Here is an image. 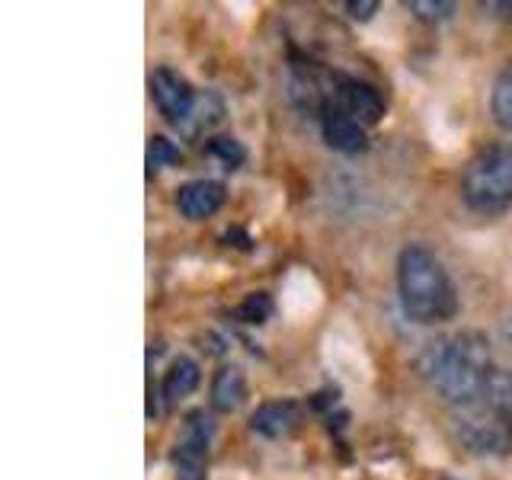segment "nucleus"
Returning a JSON list of instances; mask_svg holds the SVG:
<instances>
[{
  "label": "nucleus",
  "instance_id": "ddd939ff",
  "mask_svg": "<svg viewBox=\"0 0 512 480\" xmlns=\"http://www.w3.org/2000/svg\"><path fill=\"white\" fill-rule=\"evenodd\" d=\"M490 112H493V122L503 128V132H512V61L500 71L490 93Z\"/></svg>",
  "mask_w": 512,
  "mask_h": 480
},
{
  "label": "nucleus",
  "instance_id": "1a4fd4ad",
  "mask_svg": "<svg viewBox=\"0 0 512 480\" xmlns=\"http://www.w3.org/2000/svg\"><path fill=\"white\" fill-rule=\"evenodd\" d=\"M224 196H228V192H224V183L192 180V183L176 189V208H180V215L189 221H205L224 205Z\"/></svg>",
  "mask_w": 512,
  "mask_h": 480
},
{
  "label": "nucleus",
  "instance_id": "6ab92c4d",
  "mask_svg": "<svg viewBox=\"0 0 512 480\" xmlns=\"http://www.w3.org/2000/svg\"><path fill=\"white\" fill-rule=\"evenodd\" d=\"M445 480H452V477H445Z\"/></svg>",
  "mask_w": 512,
  "mask_h": 480
},
{
  "label": "nucleus",
  "instance_id": "423d86ee",
  "mask_svg": "<svg viewBox=\"0 0 512 480\" xmlns=\"http://www.w3.org/2000/svg\"><path fill=\"white\" fill-rule=\"evenodd\" d=\"M151 96L160 109V116H164L167 122H173L176 128H183L199 106L196 87H192L189 80L173 68H157L151 74Z\"/></svg>",
  "mask_w": 512,
  "mask_h": 480
},
{
  "label": "nucleus",
  "instance_id": "4468645a",
  "mask_svg": "<svg viewBox=\"0 0 512 480\" xmlns=\"http://www.w3.org/2000/svg\"><path fill=\"white\" fill-rule=\"evenodd\" d=\"M205 154H208V157H215L224 170H240V164H244V160H247L244 144H240L237 138H228V135L208 138Z\"/></svg>",
  "mask_w": 512,
  "mask_h": 480
},
{
  "label": "nucleus",
  "instance_id": "f257e3e1",
  "mask_svg": "<svg viewBox=\"0 0 512 480\" xmlns=\"http://www.w3.org/2000/svg\"><path fill=\"white\" fill-rule=\"evenodd\" d=\"M416 372L432 391L442 394L448 404H471L474 397L487 391L496 372L490 359V343L484 333L461 330L452 336L429 340L416 356Z\"/></svg>",
  "mask_w": 512,
  "mask_h": 480
},
{
  "label": "nucleus",
  "instance_id": "7ed1b4c3",
  "mask_svg": "<svg viewBox=\"0 0 512 480\" xmlns=\"http://www.w3.org/2000/svg\"><path fill=\"white\" fill-rule=\"evenodd\" d=\"M452 429L474 455L512 452V372L496 368L487 391L471 404L452 407Z\"/></svg>",
  "mask_w": 512,
  "mask_h": 480
},
{
  "label": "nucleus",
  "instance_id": "20e7f679",
  "mask_svg": "<svg viewBox=\"0 0 512 480\" xmlns=\"http://www.w3.org/2000/svg\"><path fill=\"white\" fill-rule=\"evenodd\" d=\"M461 202L477 215H496L512 205V144L477 151L461 173Z\"/></svg>",
  "mask_w": 512,
  "mask_h": 480
},
{
  "label": "nucleus",
  "instance_id": "39448f33",
  "mask_svg": "<svg viewBox=\"0 0 512 480\" xmlns=\"http://www.w3.org/2000/svg\"><path fill=\"white\" fill-rule=\"evenodd\" d=\"M212 420L205 410H192L183 423L180 439H176V480H205L208 471V445H212Z\"/></svg>",
  "mask_w": 512,
  "mask_h": 480
},
{
  "label": "nucleus",
  "instance_id": "f8f14e48",
  "mask_svg": "<svg viewBox=\"0 0 512 480\" xmlns=\"http://www.w3.org/2000/svg\"><path fill=\"white\" fill-rule=\"evenodd\" d=\"M247 397V378L237 365H224L212 378V407L218 413H234Z\"/></svg>",
  "mask_w": 512,
  "mask_h": 480
},
{
  "label": "nucleus",
  "instance_id": "f03ea898",
  "mask_svg": "<svg viewBox=\"0 0 512 480\" xmlns=\"http://www.w3.org/2000/svg\"><path fill=\"white\" fill-rule=\"evenodd\" d=\"M400 308L416 324H445L458 314V292L445 263L423 244H407L397 256Z\"/></svg>",
  "mask_w": 512,
  "mask_h": 480
},
{
  "label": "nucleus",
  "instance_id": "0eeeda50",
  "mask_svg": "<svg viewBox=\"0 0 512 480\" xmlns=\"http://www.w3.org/2000/svg\"><path fill=\"white\" fill-rule=\"evenodd\" d=\"M330 103L340 106L346 116H352V119H356L359 125H365V128L381 122V116H384V100H381L378 87L365 84V80H359V77L336 74Z\"/></svg>",
  "mask_w": 512,
  "mask_h": 480
},
{
  "label": "nucleus",
  "instance_id": "6e6552de",
  "mask_svg": "<svg viewBox=\"0 0 512 480\" xmlns=\"http://www.w3.org/2000/svg\"><path fill=\"white\" fill-rule=\"evenodd\" d=\"M320 135H324V141L340 154H362L368 148L365 125H359L356 119L346 116V112L333 103H327L324 112H320Z\"/></svg>",
  "mask_w": 512,
  "mask_h": 480
},
{
  "label": "nucleus",
  "instance_id": "9d476101",
  "mask_svg": "<svg viewBox=\"0 0 512 480\" xmlns=\"http://www.w3.org/2000/svg\"><path fill=\"white\" fill-rule=\"evenodd\" d=\"M301 423V407L295 400H266L253 410L250 429L263 439H285L292 436Z\"/></svg>",
  "mask_w": 512,
  "mask_h": 480
},
{
  "label": "nucleus",
  "instance_id": "dca6fc26",
  "mask_svg": "<svg viewBox=\"0 0 512 480\" xmlns=\"http://www.w3.org/2000/svg\"><path fill=\"white\" fill-rule=\"evenodd\" d=\"M180 160H183V154H180V148H176L170 138L151 135V141H148V173L173 167V164H180Z\"/></svg>",
  "mask_w": 512,
  "mask_h": 480
},
{
  "label": "nucleus",
  "instance_id": "a211bd4d",
  "mask_svg": "<svg viewBox=\"0 0 512 480\" xmlns=\"http://www.w3.org/2000/svg\"><path fill=\"white\" fill-rule=\"evenodd\" d=\"M378 10V4H375V0H349V4H346V13L352 16V20H372V13Z\"/></svg>",
  "mask_w": 512,
  "mask_h": 480
},
{
  "label": "nucleus",
  "instance_id": "f3484780",
  "mask_svg": "<svg viewBox=\"0 0 512 480\" xmlns=\"http://www.w3.org/2000/svg\"><path fill=\"white\" fill-rule=\"evenodd\" d=\"M410 13H416L420 20L426 23H445V20H452V13L458 10L455 4H448V0H410L407 4Z\"/></svg>",
  "mask_w": 512,
  "mask_h": 480
},
{
  "label": "nucleus",
  "instance_id": "2eb2a0df",
  "mask_svg": "<svg viewBox=\"0 0 512 480\" xmlns=\"http://www.w3.org/2000/svg\"><path fill=\"white\" fill-rule=\"evenodd\" d=\"M272 314V298L266 292H250L244 301L234 308L237 324H266Z\"/></svg>",
  "mask_w": 512,
  "mask_h": 480
},
{
  "label": "nucleus",
  "instance_id": "9b49d317",
  "mask_svg": "<svg viewBox=\"0 0 512 480\" xmlns=\"http://www.w3.org/2000/svg\"><path fill=\"white\" fill-rule=\"evenodd\" d=\"M199 381H202V372H199V362H196V359H189V356L173 359L170 372L164 375V384H160L164 404H167V407L180 404L183 397H189L192 391L199 388Z\"/></svg>",
  "mask_w": 512,
  "mask_h": 480
}]
</instances>
